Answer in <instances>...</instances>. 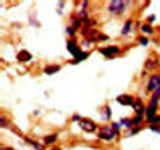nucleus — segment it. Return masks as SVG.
Listing matches in <instances>:
<instances>
[{"instance_id": "obj_1", "label": "nucleus", "mask_w": 160, "mask_h": 150, "mask_svg": "<svg viewBox=\"0 0 160 150\" xmlns=\"http://www.w3.org/2000/svg\"><path fill=\"white\" fill-rule=\"evenodd\" d=\"M158 98L157 94H152V99L148 105V109H146V117H148V121L151 123V120L155 117V112H157V105H158Z\"/></svg>"}, {"instance_id": "obj_2", "label": "nucleus", "mask_w": 160, "mask_h": 150, "mask_svg": "<svg viewBox=\"0 0 160 150\" xmlns=\"http://www.w3.org/2000/svg\"><path fill=\"white\" fill-rule=\"evenodd\" d=\"M125 2H122V0H112V2H109L108 5V10L109 13H112V15H122V13L125 11Z\"/></svg>"}, {"instance_id": "obj_3", "label": "nucleus", "mask_w": 160, "mask_h": 150, "mask_svg": "<svg viewBox=\"0 0 160 150\" xmlns=\"http://www.w3.org/2000/svg\"><path fill=\"white\" fill-rule=\"evenodd\" d=\"M98 136H99V139H101V141H111V139H114L115 136H117V131H114L112 126H108V128L101 129Z\"/></svg>"}, {"instance_id": "obj_4", "label": "nucleus", "mask_w": 160, "mask_h": 150, "mask_svg": "<svg viewBox=\"0 0 160 150\" xmlns=\"http://www.w3.org/2000/svg\"><path fill=\"white\" fill-rule=\"evenodd\" d=\"M99 53H101V54H104V56H108V58H112V56H115L117 53H120V46H117V45L106 46V48H101V50H99Z\"/></svg>"}, {"instance_id": "obj_5", "label": "nucleus", "mask_w": 160, "mask_h": 150, "mask_svg": "<svg viewBox=\"0 0 160 150\" xmlns=\"http://www.w3.org/2000/svg\"><path fill=\"white\" fill-rule=\"evenodd\" d=\"M115 101L118 104H122V105H133L135 104V98L130 96V94H120V96H117Z\"/></svg>"}, {"instance_id": "obj_6", "label": "nucleus", "mask_w": 160, "mask_h": 150, "mask_svg": "<svg viewBox=\"0 0 160 150\" xmlns=\"http://www.w3.org/2000/svg\"><path fill=\"white\" fill-rule=\"evenodd\" d=\"M66 46H68V51L72 54V56H78V54L80 53H82V50H80V46H77V43H75V40H68V45H66Z\"/></svg>"}, {"instance_id": "obj_7", "label": "nucleus", "mask_w": 160, "mask_h": 150, "mask_svg": "<svg viewBox=\"0 0 160 150\" xmlns=\"http://www.w3.org/2000/svg\"><path fill=\"white\" fill-rule=\"evenodd\" d=\"M158 85H160V75H158V74H155V75H152V77H151V80H149V83H148V90H149V91H155Z\"/></svg>"}, {"instance_id": "obj_8", "label": "nucleus", "mask_w": 160, "mask_h": 150, "mask_svg": "<svg viewBox=\"0 0 160 150\" xmlns=\"http://www.w3.org/2000/svg\"><path fill=\"white\" fill-rule=\"evenodd\" d=\"M80 126H82V129L87 131V133H93L96 129V125L93 123L91 120H82V121H80Z\"/></svg>"}, {"instance_id": "obj_9", "label": "nucleus", "mask_w": 160, "mask_h": 150, "mask_svg": "<svg viewBox=\"0 0 160 150\" xmlns=\"http://www.w3.org/2000/svg\"><path fill=\"white\" fill-rule=\"evenodd\" d=\"M18 61H21V62H28V61H31L32 59V54L28 51V50H21L19 53H18Z\"/></svg>"}, {"instance_id": "obj_10", "label": "nucleus", "mask_w": 160, "mask_h": 150, "mask_svg": "<svg viewBox=\"0 0 160 150\" xmlns=\"http://www.w3.org/2000/svg\"><path fill=\"white\" fill-rule=\"evenodd\" d=\"M59 69H61L59 65H47L45 69H43V72H45L47 75H53V74H56V72H59Z\"/></svg>"}, {"instance_id": "obj_11", "label": "nucleus", "mask_w": 160, "mask_h": 150, "mask_svg": "<svg viewBox=\"0 0 160 150\" xmlns=\"http://www.w3.org/2000/svg\"><path fill=\"white\" fill-rule=\"evenodd\" d=\"M131 26H133V21L131 19H127L125 21V26H123V29H122V35H127L131 29Z\"/></svg>"}, {"instance_id": "obj_12", "label": "nucleus", "mask_w": 160, "mask_h": 150, "mask_svg": "<svg viewBox=\"0 0 160 150\" xmlns=\"http://www.w3.org/2000/svg\"><path fill=\"white\" fill-rule=\"evenodd\" d=\"M87 58H88V53H87V51H82V53H80L78 56L72 61V64H77V62H80V61H85Z\"/></svg>"}, {"instance_id": "obj_13", "label": "nucleus", "mask_w": 160, "mask_h": 150, "mask_svg": "<svg viewBox=\"0 0 160 150\" xmlns=\"http://www.w3.org/2000/svg\"><path fill=\"white\" fill-rule=\"evenodd\" d=\"M82 22H83L82 18H78V16H74L72 18V27H74V29H78V27L82 26Z\"/></svg>"}, {"instance_id": "obj_14", "label": "nucleus", "mask_w": 160, "mask_h": 150, "mask_svg": "<svg viewBox=\"0 0 160 150\" xmlns=\"http://www.w3.org/2000/svg\"><path fill=\"white\" fill-rule=\"evenodd\" d=\"M141 31H142L144 34H152V32H154V29H152L151 24H142V26H141Z\"/></svg>"}, {"instance_id": "obj_15", "label": "nucleus", "mask_w": 160, "mask_h": 150, "mask_svg": "<svg viewBox=\"0 0 160 150\" xmlns=\"http://www.w3.org/2000/svg\"><path fill=\"white\" fill-rule=\"evenodd\" d=\"M58 139V134H50L45 138V144H53V142H56Z\"/></svg>"}, {"instance_id": "obj_16", "label": "nucleus", "mask_w": 160, "mask_h": 150, "mask_svg": "<svg viewBox=\"0 0 160 150\" xmlns=\"http://www.w3.org/2000/svg\"><path fill=\"white\" fill-rule=\"evenodd\" d=\"M102 117H104L106 120H111L112 114H111V109H109V107H104V109H102Z\"/></svg>"}, {"instance_id": "obj_17", "label": "nucleus", "mask_w": 160, "mask_h": 150, "mask_svg": "<svg viewBox=\"0 0 160 150\" xmlns=\"http://www.w3.org/2000/svg\"><path fill=\"white\" fill-rule=\"evenodd\" d=\"M131 123H133V126H139V125L142 123V117H141V115H136L135 118L131 120Z\"/></svg>"}, {"instance_id": "obj_18", "label": "nucleus", "mask_w": 160, "mask_h": 150, "mask_svg": "<svg viewBox=\"0 0 160 150\" xmlns=\"http://www.w3.org/2000/svg\"><path fill=\"white\" fill-rule=\"evenodd\" d=\"M120 123H122L123 126H127V128H131V126H133V123H131L130 118H122V120H120Z\"/></svg>"}, {"instance_id": "obj_19", "label": "nucleus", "mask_w": 160, "mask_h": 150, "mask_svg": "<svg viewBox=\"0 0 160 150\" xmlns=\"http://www.w3.org/2000/svg\"><path fill=\"white\" fill-rule=\"evenodd\" d=\"M133 107H135L136 110H139V109H144V107H142V102H141V99H136V101H135V104H133Z\"/></svg>"}, {"instance_id": "obj_20", "label": "nucleus", "mask_w": 160, "mask_h": 150, "mask_svg": "<svg viewBox=\"0 0 160 150\" xmlns=\"http://www.w3.org/2000/svg\"><path fill=\"white\" fill-rule=\"evenodd\" d=\"M66 34L71 35V37H74V35H75V29H74V27H66Z\"/></svg>"}, {"instance_id": "obj_21", "label": "nucleus", "mask_w": 160, "mask_h": 150, "mask_svg": "<svg viewBox=\"0 0 160 150\" xmlns=\"http://www.w3.org/2000/svg\"><path fill=\"white\" fill-rule=\"evenodd\" d=\"M149 43V40L148 38H146V37H139V45H142V46H146V45H148Z\"/></svg>"}, {"instance_id": "obj_22", "label": "nucleus", "mask_w": 160, "mask_h": 150, "mask_svg": "<svg viewBox=\"0 0 160 150\" xmlns=\"http://www.w3.org/2000/svg\"><path fill=\"white\" fill-rule=\"evenodd\" d=\"M139 131H141L139 128H133V129H130V131H128V136H135V134H138Z\"/></svg>"}, {"instance_id": "obj_23", "label": "nucleus", "mask_w": 160, "mask_h": 150, "mask_svg": "<svg viewBox=\"0 0 160 150\" xmlns=\"http://www.w3.org/2000/svg\"><path fill=\"white\" fill-rule=\"evenodd\" d=\"M151 131H154V133H158V134H160V125H151Z\"/></svg>"}, {"instance_id": "obj_24", "label": "nucleus", "mask_w": 160, "mask_h": 150, "mask_svg": "<svg viewBox=\"0 0 160 150\" xmlns=\"http://www.w3.org/2000/svg\"><path fill=\"white\" fill-rule=\"evenodd\" d=\"M157 65H158L157 61H149V62H148V67H157Z\"/></svg>"}, {"instance_id": "obj_25", "label": "nucleus", "mask_w": 160, "mask_h": 150, "mask_svg": "<svg viewBox=\"0 0 160 150\" xmlns=\"http://www.w3.org/2000/svg\"><path fill=\"white\" fill-rule=\"evenodd\" d=\"M151 123H160V115H158V117L155 115V117H154V118L151 120Z\"/></svg>"}, {"instance_id": "obj_26", "label": "nucleus", "mask_w": 160, "mask_h": 150, "mask_svg": "<svg viewBox=\"0 0 160 150\" xmlns=\"http://www.w3.org/2000/svg\"><path fill=\"white\" fill-rule=\"evenodd\" d=\"M154 21H155V16H154V15H151V16L148 18V24H152Z\"/></svg>"}, {"instance_id": "obj_27", "label": "nucleus", "mask_w": 160, "mask_h": 150, "mask_svg": "<svg viewBox=\"0 0 160 150\" xmlns=\"http://www.w3.org/2000/svg\"><path fill=\"white\" fill-rule=\"evenodd\" d=\"M112 128L114 131H120V123H112Z\"/></svg>"}, {"instance_id": "obj_28", "label": "nucleus", "mask_w": 160, "mask_h": 150, "mask_svg": "<svg viewBox=\"0 0 160 150\" xmlns=\"http://www.w3.org/2000/svg\"><path fill=\"white\" fill-rule=\"evenodd\" d=\"M72 120H74V121H78V120H80V121H82L83 118H82V117H80V115H77V114H75V115L72 117Z\"/></svg>"}, {"instance_id": "obj_29", "label": "nucleus", "mask_w": 160, "mask_h": 150, "mask_svg": "<svg viewBox=\"0 0 160 150\" xmlns=\"http://www.w3.org/2000/svg\"><path fill=\"white\" fill-rule=\"evenodd\" d=\"M0 125H2V128H3V126H7V120H5V118H2V120H0Z\"/></svg>"}, {"instance_id": "obj_30", "label": "nucleus", "mask_w": 160, "mask_h": 150, "mask_svg": "<svg viewBox=\"0 0 160 150\" xmlns=\"http://www.w3.org/2000/svg\"><path fill=\"white\" fill-rule=\"evenodd\" d=\"M154 94H157V96H160V85H158V86H157V90H155V91H154Z\"/></svg>"}, {"instance_id": "obj_31", "label": "nucleus", "mask_w": 160, "mask_h": 150, "mask_svg": "<svg viewBox=\"0 0 160 150\" xmlns=\"http://www.w3.org/2000/svg\"><path fill=\"white\" fill-rule=\"evenodd\" d=\"M53 150H61V148H53Z\"/></svg>"}]
</instances>
